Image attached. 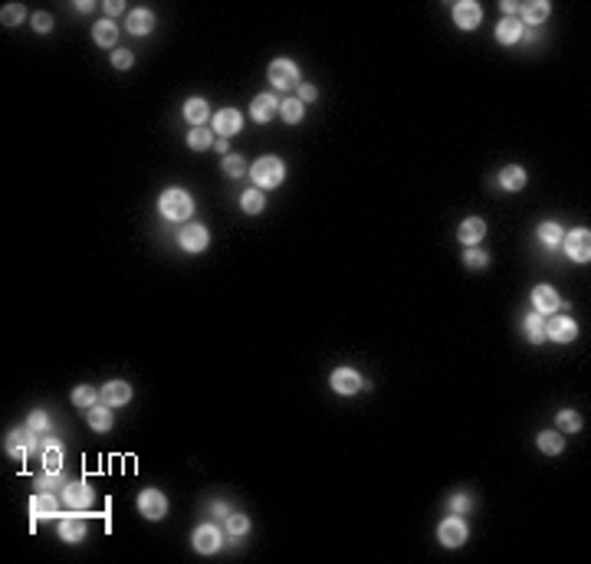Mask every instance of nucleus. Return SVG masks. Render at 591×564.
I'll return each mask as SVG.
<instances>
[{
	"label": "nucleus",
	"instance_id": "1",
	"mask_svg": "<svg viewBox=\"0 0 591 564\" xmlns=\"http://www.w3.org/2000/svg\"><path fill=\"white\" fill-rule=\"evenodd\" d=\"M158 210H161L164 220H187L191 213H194V200H191V194L187 191H181V187H168L161 197H158Z\"/></svg>",
	"mask_w": 591,
	"mask_h": 564
},
{
	"label": "nucleus",
	"instance_id": "2",
	"mask_svg": "<svg viewBox=\"0 0 591 564\" xmlns=\"http://www.w3.org/2000/svg\"><path fill=\"white\" fill-rule=\"evenodd\" d=\"M250 177H253V184L260 191H273V187L283 184V177H286V168L279 158L267 154V158H256L253 168H250Z\"/></svg>",
	"mask_w": 591,
	"mask_h": 564
},
{
	"label": "nucleus",
	"instance_id": "3",
	"mask_svg": "<svg viewBox=\"0 0 591 564\" xmlns=\"http://www.w3.org/2000/svg\"><path fill=\"white\" fill-rule=\"evenodd\" d=\"M269 82L276 86L279 92H290L299 86V66L292 59H273L269 63Z\"/></svg>",
	"mask_w": 591,
	"mask_h": 564
},
{
	"label": "nucleus",
	"instance_id": "4",
	"mask_svg": "<svg viewBox=\"0 0 591 564\" xmlns=\"http://www.w3.org/2000/svg\"><path fill=\"white\" fill-rule=\"evenodd\" d=\"M562 243H565V253L572 256L575 263H588V259H591V233L585 230V227L568 230L565 236H562Z\"/></svg>",
	"mask_w": 591,
	"mask_h": 564
},
{
	"label": "nucleus",
	"instance_id": "5",
	"mask_svg": "<svg viewBox=\"0 0 591 564\" xmlns=\"http://www.w3.org/2000/svg\"><path fill=\"white\" fill-rule=\"evenodd\" d=\"M437 538H441L443 548H460V545L466 541V522L460 515H453V512H450V518H443V522H441Z\"/></svg>",
	"mask_w": 591,
	"mask_h": 564
},
{
	"label": "nucleus",
	"instance_id": "6",
	"mask_svg": "<svg viewBox=\"0 0 591 564\" xmlns=\"http://www.w3.org/2000/svg\"><path fill=\"white\" fill-rule=\"evenodd\" d=\"M139 512L148 518V522H161V518L168 515V499H164V492L145 489V492L139 495Z\"/></svg>",
	"mask_w": 591,
	"mask_h": 564
},
{
	"label": "nucleus",
	"instance_id": "7",
	"mask_svg": "<svg viewBox=\"0 0 591 564\" xmlns=\"http://www.w3.org/2000/svg\"><path fill=\"white\" fill-rule=\"evenodd\" d=\"M575 335H578V325H575V319H568V315H552V319L545 322V338H552L558 345L575 341Z\"/></svg>",
	"mask_w": 591,
	"mask_h": 564
},
{
	"label": "nucleus",
	"instance_id": "8",
	"mask_svg": "<svg viewBox=\"0 0 591 564\" xmlns=\"http://www.w3.org/2000/svg\"><path fill=\"white\" fill-rule=\"evenodd\" d=\"M89 535V522L79 515V508L72 512V515H59V538L70 541V545H76V541H82Z\"/></svg>",
	"mask_w": 591,
	"mask_h": 564
},
{
	"label": "nucleus",
	"instance_id": "9",
	"mask_svg": "<svg viewBox=\"0 0 591 564\" xmlns=\"http://www.w3.org/2000/svg\"><path fill=\"white\" fill-rule=\"evenodd\" d=\"M483 20V7L476 3V0H460V3H453V24L460 26V30H476Z\"/></svg>",
	"mask_w": 591,
	"mask_h": 564
},
{
	"label": "nucleus",
	"instance_id": "10",
	"mask_svg": "<svg viewBox=\"0 0 591 564\" xmlns=\"http://www.w3.org/2000/svg\"><path fill=\"white\" fill-rule=\"evenodd\" d=\"M332 391L336 394H342V397H352V394H358L361 387H365V380H361V374L358 371H352V368H338V371H332Z\"/></svg>",
	"mask_w": 591,
	"mask_h": 564
},
{
	"label": "nucleus",
	"instance_id": "11",
	"mask_svg": "<svg viewBox=\"0 0 591 564\" xmlns=\"http://www.w3.org/2000/svg\"><path fill=\"white\" fill-rule=\"evenodd\" d=\"M178 243H181V250H187V253H200V250H207V227H200V223H187L184 230L178 233Z\"/></svg>",
	"mask_w": 591,
	"mask_h": 564
},
{
	"label": "nucleus",
	"instance_id": "12",
	"mask_svg": "<svg viewBox=\"0 0 591 564\" xmlns=\"http://www.w3.org/2000/svg\"><path fill=\"white\" fill-rule=\"evenodd\" d=\"M533 309L539 315H555L558 309H565V302L558 299V292L552 286H535L533 289Z\"/></svg>",
	"mask_w": 591,
	"mask_h": 564
},
{
	"label": "nucleus",
	"instance_id": "13",
	"mask_svg": "<svg viewBox=\"0 0 591 564\" xmlns=\"http://www.w3.org/2000/svg\"><path fill=\"white\" fill-rule=\"evenodd\" d=\"M63 499H66V506L70 508H79V512H89V506H93V485L89 483H66V489H63Z\"/></svg>",
	"mask_w": 591,
	"mask_h": 564
},
{
	"label": "nucleus",
	"instance_id": "14",
	"mask_svg": "<svg viewBox=\"0 0 591 564\" xmlns=\"http://www.w3.org/2000/svg\"><path fill=\"white\" fill-rule=\"evenodd\" d=\"M36 446V433L30 430V426H24V430H13L10 437H7V453H10L13 460H26V453Z\"/></svg>",
	"mask_w": 591,
	"mask_h": 564
},
{
	"label": "nucleus",
	"instance_id": "15",
	"mask_svg": "<svg viewBox=\"0 0 591 564\" xmlns=\"http://www.w3.org/2000/svg\"><path fill=\"white\" fill-rule=\"evenodd\" d=\"M244 128V115L237 112V108H221L217 115H214V131H217V138H230Z\"/></svg>",
	"mask_w": 591,
	"mask_h": 564
},
{
	"label": "nucleus",
	"instance_id": "16",
	"mask_svg": "<svg viewBox=\"0 0 591 564\" xmlns=\"http://www.w3.org/2000/svg\"><path fill=\"white\" fill-rule=\"evenodd\" d=\"M221 545H223V535H221L217 525H197V531H194V548H197V551H200V554H214Z\"/></svg>",
	"mask_w": 591,
	"mask_h": 564
},
{
	"label": "nucleus",
	"instance_id": "17",
	"mask_svg": "<svg viewBox=\"0 0 591 564\" xmlns=\"http://www.w3.org/2000/svg\"><path fill=\"white\" fill-rule=\"evenodd\" d=\"M125 30L132 36H145L155 30V13L148 7H135V10H128V20H125Z\"/></svg>",
	"mask_w": 591,
	"mask_h": 564
},
{
	"label": "nucleus",
	"instance_id": "18",
	"mask_svg": "<svg viewBox=\"0 0 591 564\" xmlns=\"http://www.w3.org/2000/svg\"><path fill=\"white\" fill-rule=\"evenodd\" d=\"M30 515L36 522H43V518H56L59 515V502L53 499V492H36L30 499Z\"/></svg>",
	"mask_w": 591,
	"mask_h": 564
},
{
	"label": "nucleus",
	"instance_id": "19",
	"mask_svg": "<svg viewBox=\"0 0 591 564\" xmlns=\"http://www.w3.org/2000/svg\"><path fill=\"white\" fill-rule=\"evenodd\" d=\"M250 115H253L256 122H273V118L279 115V99L276 95H269V92L256 95L253 105H250Z\"/></svg>",
	"mask_w": 591,
	"mask_h": 564
},
{
	"label": "nucleus",
	"instance_id": "20",
	"mask_svg": "<svg viewBox=\"0 0 591 564\" xmlns=\"http://www.w3.org/2000/svg\"><path fill=\"white\" fill-rule=\"evenodd\" d=\"M483 236H487V223L480 217H466L464 223H460V230H457V240L466 243V246H476Z\"/></svg>",
	"mask_w": 591,
	"mask_h": 564
},
{
	"label": "nucleus",
	"instance_id": "21",
	"mask_svg": "<svg viewBox=\"0 0 591 564\" xmlns=\"http://www.w3.org/2000/svg\"><path fill=\"white\" fill-rule=\"evenodd\" d=\"M99 394H102V403H109V407H122V403L132 401V387L125 380H109Z\"/></svg>",
	"mask_w": 591,
	"mask_h": 564
},
{
	"label": "nucleus",
	"instance_id": "22",
	"mask_svg": "<svg viewBox=\"0 0 591 564\" xmlns=\"http://www.w3.org/2000/svg\"><path fill=\"white\" fill-rule=\"evenodd\" d=\"M43 469L63 472V446H59V440H53V437L43 440Z\"/></svg>",
	"mask_w": 591,
	"mask_h": 564
},
{
	"label": "nucleus",
	"instance_id": "23",
	"mask_svg": "<svg viewBox=\"0 0 591 564\" xmlns=\"http://www.w3.org/2000/svg\"><path fill=\"white\" fill-rule=\"evenodd\" d=\"M93 40H95V47L112 49L118 43V26L112 24V20H99V24L93 26Z\"/></svg>",
	"mask_w": 591,
	"mask_h": 564
},
{
	"label": "nucleus",
	"instance_id": "24",
	"mask_svg": "<svg viewBox=\"0 0 591 564\" xmlns=\"http://www.w3.org/2000/svg\"><path fill=\"white\" fill-rule=\"evenodd\" d=\"M549 10H552V7H549L545 0H529V3H519L522 20H526L529 26H539V24H542L545 17H549ZM522 20H519V24H522Z\"/></svg>",
	"mask_w": 591,
	"mask_h": 564
},
{
	"label": "nucleus",
	"instance_id": "25",
	"mask_svg": "<svg viewBox=\"0 0 591 564\" xmlns=\"http://www.w3.org/2000/svg\"><path fill=\"white\" fill-rule=\"evenodd\" d=\"M522 36V24L516 20V17H503L496 26V40L503 43V47H512V43H519Z\"/></svg>",
	"mask_w": 591,
	"mask_h": 564
},
{
	"label": "nucleus",
	"instance_id": "26",
	"mask_svg": "<svg viewBox=\"0 0 591 564\" xmlns=\"http://www.w3.org/2000/svg\"><path fill=\"white\" fill-rule=\"evenodd\" d=\"M86 414H89V426H93L95 433L112 430V407H109V403H95V407H89Z\"/></svg>",
	"mask_w": 591,
	"mask_h": 564
},
{
	"label": "nucleus",
	"instance_id": "27",
	"mask_svg": "<svg viewBox=\"0 0 591 564\" xmlns=\"http://www.w3.org/2000/svg\"><path fill=\"white\" fill-rule=\"evenodd\" d=\"M499 187H503V191H522V187H526V171H522L519 164H506V168L499 171Z\"/></svg>",
	"mask_w": 591,
	"mask_h": 564
},
{
	"label": "nucleus",
	"instance_id": "28",
	"mask_svg": "<svg viewBox=\"0 0 591 564\" xmlns=\"http://www.w3.org/2000/svg\"><path fill=\"white\" fill-rule=\"evenodd\" d=\"M522 328H526V338H529L533 345H542V341H545V319L539 315V312H533V315H526V322H522Z\"/></svg>",
	"mask_w": 591,
	"mask_h": 564
},
{
	"label": "nucleus",
	"instance_id": "29",
	"mask_svg": "<svg viewBox=\"0 0 591 564\" xmlns=\"http://www.w3.org/2000/svg\"><path fill=\"white\" fill-rule=\"evenodd\" d=\"M99 401H102V394L95 391V387H89V384H79V387H72V403H76L79 410H89V407H95Z\"/></svg>",
	"mask_w": 591,
	"mask_h": 564
},
{
	"label": "nucleus",
	"instance_id": "30",
	"mask_svg": "<svg viewBox=\"0 0 591 564\" xmlns=\"http://www.w3.org/2000/svg\"><path fill=\"white\" fill-rule=\"evenodd\" d=\"M187 145H191V151H207L210 145H214V128L194 125L191 128V135H187Z\"/></svg>",
	"mask_w": 591,
	"mask_h": 564
},
{
	"label": "nucleus",
	"instance_id": "31",
	"mask_svg": "<svg viewBox=\"0 0 591 564\" xmlns=\"http://www.w3.org/2000/svg\"><path fill=\"white\" fill-rule=\"evenodd\" d=\"M207 115H210V108H207L204 99H187V102H184V118L191 122V125H204Z\"/></svg>",
	"mask_w": 591,
	"mask_h": 564
},
{
	"label": "nucleus",
	"instance_id": "32",
	"mask_svg": "<svg viewBox=\"0 0 591 564\" xmlns=\"http://www.w3.org/2000/svg\"><path fill=\"white\" fill-rule=\"evenodd\" d=\"M539 449L549 453V456H558V453L565 449V440H562L558 430H545V433H539Z\"/></svg>",
	"mask_w": 591,
	"mask_h": 564
},
{
	"label": "nucleus",
	"instance_id": "33",
	"mask_svg": "<svg viewBox=\"0 0 591 564\" xmlns=\"http://www.w3.org/2000/svg\"><path fill=\"white\" fill-rule=\"evenodd\" d=\"M302 112H306V105H302L299 99H283V102H279V115H283V122H286V125H296V122H302Z\"/></svg>",
	"mask_w": 591,
	"mask_h": 564
},
{
	"label": "nucleus",
	"instance_id": "34",
	"mask_svg": "<svg viewBox=\"0 0 591 564\" xmlns=\"http://www.w3.org/2000/svg\"><path fill=\"white\" fill-rule=\"evenodd\" d=\"M240 207H244V213H260V210L267 207V197H263V191H260V187H253V191H244V194H240Z\"/></svg>",
	"mask_w": 591,
	"mask_h": 564
},
{
	"label": "nucleus",
	"instance_id": "35",
	"mask_svg": "<svg viewBox=\"0 0 591 564\" xmlns=\"http://www.w3.org/2000/svg\"><path fill=\"white\" fill-rule=\"evenodd\" d=\"M562 236H565V233H562V227H558L555 220H545L542 227H539V240H542L545 246H558Z\"/></svg>",
	"mask_w": 591,
	"mask_h": 564
},
{
	"label": "nucleus",
	"instance_id": "36",
	"mask_svg": "<svg viewBox=\"0 0 591 564\" xmlns=\"http://www.w3.org/2000/svg\"><path fill=\"white\" fill-rule=\"evenodd\" d=\"M59 489H66L63 472H43V476L36 479V492H59Z\"/></svg>",
	"mask_w": 591,
	"mask_h": 564
},
{
	"label": "nucleus",
	"instance_id": "37",
	"mask_svg": "<svg viewBox=\"0 0 591 564\" xmlns=\"http://www.w3.org/2000/svg\"><path fill=\"white\" fill-rule=\"evenodd\" d=\"M24 17H26V7H24V3H7V7L0 10V20H3L7 26L24 24Z\"/></svg>",
	"mask_w": 591,
	"mask_h": 564
},
{
	"label": "nucleus",
	"instance_id": "38",
	"mask_svg": "<svg viewBox=\"0 0 591 564\" xmlns=\"http://www.w3.org/2000/svg\"><path fill=\"white\" fill-rule=\"evenodd\" d=\"M558 430H565V433H578L581 430V417L575 410H558Z\"/></svg>",
	"mask_w": 591,
	"mask_h": 564
},
{
	"label": "nucleus",
	"instance_id": "39",
	"mask_svg": "<svg viewBox=\"0 0 591 564\" xmlns=\"http://www.w3.org/2000/svg\"><path fill=\"white\" fill-rule=\"evenodd\" d=\"M227 529H230L233 538H244L246 531H250V518L246 515H227Z\"/></svg>",
	"mask_w": 591,
	"mask_h": 564
},
{
	"label": "nucleus",
	"instance_id": "40",
	"mask_svg": "<svg viewBox=\"0 0 591 564\" xmlns=\"http://www.w3.org/2000/svg\"><path fill=\"white\" fill-rule=\"evenodd\" d=\"M244 158H240V154H227V158H223V174H227V177H244Z\"/></svg>",
	"mask_w": 591,
	"mask_h": 564
},
{
	"label": "nucleus",
	"instance_id": "41",
	"mask_svg": "<svg viewBox=\"0 0 591 564\" xmlns=\"http://www.w3.org/2000/svg\"><path fill=\"white\" fill-rule=\"evenodd\" d=\"M464 263L470 266V269H487V266H489V256L483 253V250H466V253H464Z\"/></svg>",
	"mask_w": 591,
	"mask_h": 564
},
{
	"label": "nucleus",
	"instance_id": "42",
	"mask_svg": "<svg viewBox=\"0 0 591 564\" xmlns=\"http://www.w3.org/2000/svg\"><path fill=\"white\" fill-rule=\"evenodd\" d=\"M470 508H473V499H470L466 492H457L450 499V512H453V515H464V512H470Z\"/></svg>",
	"mask_w": 591,
	"mask_h": 564
},
{
	"label": "nucleus",
	"instance_id": "43",
	"mask_svg": "<svg viewBox=\"0 0 591 564\" xmlns=\"http://www.w3.org/2000/svg\"><path fill=\"white\" fill-rule=\"evenodd\" d=\"M26 426H30L33 433H47V430H49V417L43 414V410H33L30 420H26Z\"/></svg>",
	"mask_w": 591,
	"mask_h": 564
},
{
	"label": "nucleus",
	"instance_id": "44",
	"mask_svg": "<svg viewBox=\"0 0 591 564\" xmlns=\"http://www.w3.org/2000/svg\"><path fill=\"white\" fill-rule=\"evenodd\" d=\"M132 63H135V56L128 49H112V66L116 70H132Z\"/></svg>",
	"mask_w": 591,
	"mask_h": 564
},
{
	"label": "nucleus",
	"instance_id": "45",
	"mask_svg": "<svg viewBox=\"0 0 591 564\" xmlns=\"http://www.w3.org/2000/svg\"><path fill=\"white\" fill-rule=\"evenodd\" d=\"M30 24H33V30H40V33H49V30H53V17H49V13H33Z\"/></svg>",
	"mask_w": 591,
	"mask_h": 564
},
{
	"label": "nucleus",
	"instance_id": "46",
	"mask_svg": "<svg viewBox=\"0 0 591 564\" xmlns=\"http://www.w3.org/2000/svg\"><path fill=\"white\" fill-rule=\"evenodd\" d=\"M315 99H319V89H315V86H309V82H306V86H299V102L302 105L315 102Z\"/></svg>",
	"mask_w": 591,
	"mask_h": 564
},
{
	"label": "nucleus",
	"instance_id": "47",
	"mask_svg": "<svg viewBox=\"0 0 591 564\" xmlns=\"http://www.w3.org/2000/svg\"><path fill=\"white\" fill-rule=\"evenodd\" d=\"M105 13H109V20H112L118 13H125V3H122V0H109V3H105Z\"/></svg>",
	"mask_w": 591,
	"mask_h": 564
},
{
	"label": "nucleus",
	"instance_id": "48",
	"mask_svg": "<svg viewBox=\"0 0 591 564\" xmlns=\"http://www.w3.org/2000/svg\"><path fill=\"white\" fill-rule=\"evenodd\" d=\"M499 10H503V17H512V13L519 10V3H512V0H503V3H499Z\"/></svg>",
	"mask_w": 591,
	"mask_h": 564
},
{
	"label": "nucleus",
	"instance_id": "49",
	"mask_svg": "<svg viewBox=\"0 0 591 564\" xmlns=\"http://www.w3.org/2000/svg\"><path fill=\"white\" fill-rule=\"evenodd\" d=\"M210 512H214V515H230V512H227V506H223V502H214V506H210Z\"/></svg>",
	"mask_w": 591,
	"mask_h": 564
},
{
	"label": "nucleus",
	"instance_id": "50",
	"mask_svg": "<svg viewBox=\"0 0 591 564\" xmlns=\"http://www.w3.org/2000/svg\"><path fill=\"white\" fill-rule=\"evenodd\" d=\"M76 10H79V13H93V3H89V0H79V3H76Z\"/></svg>",
	"mask_w": 591,
	"mask_h": 564
}]
</instances>
